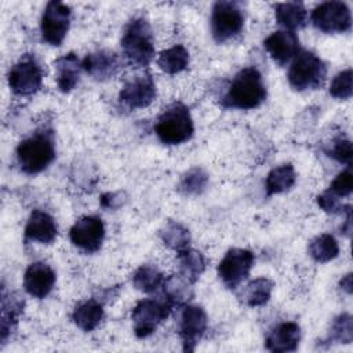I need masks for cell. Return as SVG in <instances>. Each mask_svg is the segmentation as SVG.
Here are the masks:
<instances>
[{
  "instance_id": "1",
  "label": "cell",
  "mask_w": 353,
  "mask_h": 353,
  "mask_svg": "<svg viewBox=\"0 0 353 353\" xmlns=\"http://www.w3.org/2000/svg\"><path fill=\"white\" fill-rule=\"evenodd\" d=\"M266 99V87L256 68H244L236 73L223 95V106L250 110L261 106Z\"/></svg>"
},
{
  "instance_id": "2",
  "label": "cell",
  "mask_w": 353,
  "mask_h": 353,
  "mask_svg": "<svg viewBox=\"0 0 353 353\" xmlns=\"http://www.w3.org/2000/svg\"><path fill=\"white\" fill-rule=\"evenodd\" d=\"M19 168L34 175L44 171L55 159V142L50 131H37L22 139L15 150Z\"/></svg>"
},
{
  "instance_id": "3",
  "label": "cell",
  "mask_w": 353,
  "mask_h": 353,
  "mask_svg": "<svg viewBox=\"0 0 353 353\" xmlns=\"http://www.w3.org/2000/svg\"><path fill=\"white\" fill-rule=\"evenodd\" d=\"M123 55L135 68L148 66L154 57V39L149 22L139 17L134 18L124 29L121 37Z\"/></svg>"
},
{
  "instance_id": "4",
  "label": "cell",
  "mask_w": 353,
  "mask_h": 353,
  "mask_svg": "<svg viewBox=\"0 0 353 353\" xmlns=\"http://www.w3.org/2000/svg\"><path fill=\"white\" fill-rule=\"evenodd\" d=\"M154 132L165 145H181L189 141L194 132L189 109L181 102L167 106L156 121Z\"/></svg>"
},
{
  "instance_id": "5",
  "label": "cell",
  "mask_w": 353,
  "mask_h": 353,
  "mask_svg": "<svg viewBox=\"0 0 353 353\" xmlns=\"http://www.w3.org/2000/svg\"><path fill=\"white\" fill-rule=\"evenodd\" d=\"M325 77V63L314 52L307 50H299L287 73L290 85L296 91L320 88L324 84Z\"/></svg>"
},
{
  "instance_id": "6",
  "label": "cell",
  "mask_w": 353,
  "mask_h": 353,
  "mask_svg": "<svg viewBox=\"0 0 353 353\" xmlns=\"http://www.w3.org/2000/svg\"><path fill=\"white\" fill-rule=\"evenodd\" d=\"M244 11L237 1H216L211 11V33L216 43H226L240 34Z\"/></svg>"
},
{
  "instance_id": "7",
  "label": "cell",
  "mask_w": 353,
  "mask_h": 353,
  "mask_svg": "<svg viewBox=\"0 0 353 353\" xmlns=\"http://www.w3.org/2000/svg\"><path fill=\"white\" fill-rule=\"evenodd\" d=\"M171 309L172 303L165 298H145L139 301L131 313L135 335L138 338L152 335L168 317Z\"/></svg>"
},
{
  "instance_id": "8",
  "label": "cell",
  "mask_w": 353,
  "mask_h": 353,
  "mask_svg": "<svg viewBox=\"0 0 353 353\" xmlns=\"http://www.w3.org/2000/svg\"><path fill=\"white\" fill-rule=\"evenodd\" d=\"M70 7L62 1H48L40 22L41 39L50 46H61L70 26Z\"/></svg>"
},
{
  "instance_id": "9",
  "label": "cell",
  "mask_w": 353,
  "mask_h": 353,
  "mask_svg": "<svg viewBox=\"0 0 353 353\" xmlns=\"http://www.w3.org/2000/svg\"><path fill=\"white\" fill-rule=\"evenodd\" d=\"M312 23L324 33H345L352 28V14L346 3L325 1L319 4L310 15Z\"/></svg>"
},
{
  "instance_id": "10",
  "label": "cell",
  "mask_w": 353,
  "mask_h": 353,
  "mask_svg": "<svg viewBox=\"0 0 353 353\" xmlns=\"http://www.w3.org/2000/svg\"><path fill=\"white\" fill-rule=\"evenodd\" d=\"M255 256L245 248H230L218 265V276L228 288L239 287L250 274Z\"/></svg>"
},
{
  "instance_id": "11",
  "label": "cell",
  "mask_w": 353,
  "mask_h": 353,
  "mask_svg": "<svg viewBox=\"0 0 353 353\" xmlns=\"http://www.w3.org/2000/svg\"><path fill=\"white\" fill-rule=\"evenodd\" d=\"M11 91L19 97H29L37 92L43 83V70L32 57L19 59L7 74Z\"/></svg>"
},
{
  "instance_id": "12",
  "label": "cell",
  "mask_w": 353,
  "mask_h": 353,
  "mask_svg": "<svg viewBox=\"0 0 353 353\" xmlns=\"http://www.w3.org/2000/svg\"><path fill=\"white\" fill-rule=\"evenodd\" d=\"M70 241L84 252H97L105 239V225L95 215L79 218L69 230Z\"/></svg>"
},
{
  "instance_id": "13",
  "label": "cell",
  "mask_w": 353,
  "mask_h": 353,
  "mask_svg": "<svg viewBox=\"0 0 353 353\" xmlns=\"http://www.w3.org/2000/svg\"><path fill=\"white\" fill-rule=\"evenodd\" d=\"M156 83L149 73L134 76L119 92V101L128 109L148 108L156 99Z\"/></svg>"
},
{
  "instance_id": "14",
  "label": "cell",
  "mask_w": 353,
  "mask_h": 353,
  "mask_svg": "<svg viewBox=\"0 0 353 353\" xmlns=\"http://www.w3.org/2000/svg\"><path fill=\"white\" fill-rule=\"evenodd\" d=\"M208 327L207 313L203 307L196 305H186L181 313L179 336L182 339L183 350L193 352L199 341L203 338Z\"/></svg>"
},
{
  "instance_id": "15",
  "label": "cell",
  "mask_w": 353,
  "mask_h": 353,
  "mask_svg": "<svg viewBox=\"0 0 353 353\" xmlns=\"http://www.w3.org/2000/svg\"><path fill=\"white\" fill-rule=\"evenodd\" d=\"M57 281L55 272L44 262L30 263L23 274L25 291L37 299L46 298L54 288Z\"/></svg>"
},
{
  "instance_id": "16",
  "label": "cell",
  "mask_w": 353,
  "mask_h": 353,
  "mask_svg": "<svg viewBox=\"0 0 353 353\" xmlns=\"http://www.w3.org/2000/svg\"><path fill=\"white\" fill-rule=\"evenodd\" d=\"M263 47L270 58L280 66L288 63L299 52V39L295 32L277 30L263 40Z\"/></svg>"
},
{
  "instance_id": "17",
  "label": "cell",
  "mask_w": 353,
  "mask_h": 353,
  "mask_svg": "<svg viewBox=\"0 0 353 353\" xmlns=\"http://www.w3.org/2000/svg\"><path fill=\"white\" fill-rule=\"evenodd\" d=\"M25 240L40 244H51L58 236V226L55 219L46 211L34 210L25 226Z\"/></svg>"
},
{
  "instance_id": "18",
  "label": "cell",
  "mask_w": 353,
  "mask_h": 353,
  "mask_svg": "<svg viewBox=\"0 0 353 353\" xmlns=\"http://www.w3.org/2000/svg\"><path fill=\"white\" fill-rule=\"evenodd\" d=\"M301 339V328L294 321H285L276 325L266 336V349L274 353H287L296 350Z\"/></svg>"
},
{
  "instance_id": "19",
  "label": "cell",
  "mask_w": 353,
  "mask_h": 353,
  "mask_svg": "<svg viewBox=\"0 0 353 353\" xmlns=\"http://www.w3.org/2000/svg\"><path fill=\"white\" fill-rule=\"evenodd\" d=\"M81 69H84L95 80H106L117 73L119 59L112 51L98 50L84 57L81 61Z\"/></svg>"
},
{
  "instance_id": "20",
  "label": "cell",
  "mask_w": 353,
  "mask_h": 353,
  "mask_svg": "<svg viewBox=\"0 0 353 353\" xmlns=\"http://www.w3.org/2000/svg\"><path fill=\"white\" fill-rule=\"evenodd\" d=\"M57 85L62 92H70L79 83L81 62L77 55L69 52L54 62Z\"/></svg>"
},
{
  "instance_id": "21",
  "label": "cell",
  "mask_w": 353,
  "mask_h": 353,
  "mask_svg": "<svg viewBox=\"0 0 353 353\" xmlns=\"http://www.w3.org/2000/svg\"><path fill=\"white\" fill-rule=\"evenodd\" d=\"M274 15L277 23L290 32H295L296 29L303 28L307 21L306 8L302 3L298 1L277 4Z\"/></svg>"
},
{
  "instance_id": "22",
  "label": "cell",
  "mask_w": 353,
  "mask_h": 353,
  "mask_svg": "<svg viewBox=\"0 0 353 353\" xmlns=\"http://www.w3.org/2000/svg\"><path fill=\"white\" fill-rule=\"evenodd\" d=\"M102 319H103V307L95 299L80 302L72 313L73 323L85 332L95 330L102 321Z\"/></svg>"
},
{
  "instance_id": "23",
  "label": "cell",
  "mask_w": 353,
  "mask_h": 353,
  "mask_svg": "<svg viewBox=\"0 0 353 353\" xmlns=\"http://www.w3.org/2000/svg\"><path fill=\"white\" fill-rule=\"evenodd\" d=\"M296 181L295 168L291 164H281L269 171L265 179L266 196L280 194L290 190Z\"/></svg>"
},
{
  "instance_id": "24",
  "label": "cell",
  "mask_w": 353,
  "mask_h": 353,
  "mask_svg": "<svg viewBox=\"0 0 353 353\" xmlns=\"http://www.w3.org/2000/svg\"><path fill=\"white\" fill-rule=\"evenodd\" d=\"M179 274L194 284L205 269V259L203 254L190 247L178 252Z\"/></svg>"
},
{
  "instance_id": "25",
  "label": "cell",
  "mask_w": 353,
  "mask_h": 353,
  "mask_svg": "<svg viewBox=\"0 0 353 353\" xmlns=\"http://www.w3.org/2000/svg\"><path fill=\"white\" fill-rule=\"evenodd\" d=\"M309 255L319 263H325L335 259L339 254V244L334 236L323 233L309 241Z\"/></svg>"
},
{
  "instance_id": "26",
  "label": "cell",
  "mask_w": 353,
  "mask_h": 353,
  "mask_svg": "<svg viewBox=\"0 0 353 353\" xmlns=\"http://www.w3.org/2000/svg\"><path fill=\"white\" fill-rule=\"evenodd\" d=\"M157 65L163 72L168 74H176L188 68L189 51L181 44L167 48L160 52L157 58Z\"/></svg>"
},
{
  "instance_id": "27",
  "label": "cell",
  "mask_w": 353,
  "mask_h": 353,
  "mask_svg": "<svg viewBox=\"0 0 353 353\" xmlns=\"http://www.w3.org/2000/svg\"><path fill=\"white\" fill-rule=\"evenodd\" d=\"M165 279L163 273L153 265H142L132 274V284L137 290L152 294L163 287Z\"/></svg>"
},
{
  "instance_id": "28",
  "label": "cell",
  "mask_w": 353,
  "mask_h": 353,
  "mask_svg": "<svg viewBox=\"0 0 353 353\" xmlns=\"http://www.w3.org/2000/svg\"><path fill=\"white\" fill-rule=\"evenodd\" d=\"M159 236L167 247L175 250L176 252L188 248L189 243H190L189 230L183 225H181L179 222H175V221L167 222L163 226V229H160Z\"/></svg>"
},
{
  "instance_id": "29",
  "label": "cell",
  "mask_w": 353,
  "mask_h": 353,
  "mask_svg": "<svg viewBox=\"0 0 353 353\" xmlns=\"http://www.w3.org/2000/svg\"><path fill=\"white\" fill-rule=\"evenodd\" d=\"M192 283L182 277L179 273L165 279L163 288L165 299L174 305H182L192 296Z\"/></svg>"
},
{
  "instance_id": "30",
  "label": "cell",
  "mask_w": 353,
  "mask_h": 353,
  "mask_svg": "<svg viewBox=\"0 0 353 353\" xmlns=\"http://www.w3.org/2000/svg\"><path fill=\"white\" fill-rule=\"evenodd\" d=\"M273 291V281L266 277H258L247 285L245 302L251 307L263 306L270 299Z\"/></svg>"
},
{
  "instance_id": "31",
  "label": "cell",
  "mask_w": 353,
  "mask_h": 353,
  "mask_svg": "<svg viewBox=\"0 0 353 353\" xmlns=\"http://www.w3.org/2000/svg\"><path fill=\"white\" fill-rule=\"evenodd\" d=\"M208 183V175L204 170L196 167L189 170L181 179L179 190L186 196L200 194Z\"/></svg>"
},
{
  "instance_id": "32",
  "label": "cell",
  "mask_w": 353,
  "mask_h": 353,
  "mask_svg": "<svg viewBox=\"0 0 353 353\" xmlns=\"http://www.w3.org/2000/svg\"><path fill=\"white\" fill-rule=\"evenodd\" d=\"M330 339L338 343H350L353 339V323L352 316L347 313L339 314L330 330Z\"/></svg>"
},
{
  "instance_id": "33",
  "label": "cell",
  "mask_w": 353,
  "mask_h": 353,
  "mask_svg": "<svg viewBox=\"0 0 353 353\" xmlns=\"http://www.w3.org/2000/svg\"><path fill=\"white\" fill-rule=\"evenodd\" d=\"M352 80H353V73L350 68L339 72L330 84L331 97L336 99H349L353 94Z\"/></svg>"
},
{
  "instance_id": "34",
  "label": "cell",
  "mask_w": 353,
  "mask_h": 353,
  "mask_svg": "<svg viewBox=\"0 0 353 353\" xmlns=\"http://www.w3.org/2000/svg\"><path fill=\"white\" fill-rule=\"evenodd\" d=\"M330 193H332L336 197H346L353 190V174H352V165H347L346 170L339 172L335 179L331 182L330 188L327 189Z\"/></svg>"
},
{
  "instance_id": "35",
  "label": "cell",
  "mask_w": 353,
  "mask_h": 353,
  "mask_svg": "<svg viewBox=\"0 0 353 353\" xmlns=\"http://www.w3.org/2000/svg\"><path fill=\"white\" fill-rule=\"evenodd\" d=\"M328 156L335 159L339 163H345L346 165H352V142L345 138H338L331 143V148L327 150Z\"/></svg>"
},
{
  "instance_id": "36",
  "label": "cell",
  "mask_w": 353,
  "mask_h": 353,
  "mask_svg": "<svg viewBox=\"0 0 353 353\" xmlns=\"http://www.w3.org/2000/svg\"><path fill=\"white\" fill-rule=\"evenodd\" d=\"M317 204L321 210H324L328 214H338L342 211L343 205L339 201V197L334 196L332 193H330L328 190H325L324 193H321L320 196H317Z\"/></svg>"
},
{
  "instance_id": "37",
  "label": "cell",
  "mask_w": 353,
  "mask_h": 353,
  "mask_svg": "<svg viewBox=\"0 0 353 353\" xmlns=\"http://www.w3.org/2000/svg\"><path fill=\"white\" fill-rule=\"evenodd\" d=\"M352 285H353V283H352V273H347L345 277H342V280H341V287H342V290H345L347 294H350V292H352Z\"/></svg>"
}]
</instances>
